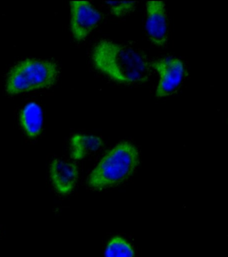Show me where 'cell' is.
<instances>
[{
  "label": "cell",
  "instance_id": "obj_1",
  "mask_svg": "<svg viewBox=\"0 0 228 257\" xmlns=\"http://www.w3.org/2000/svg\"><path fill=\"white\" fill-rule=\"evenodd\" d=\"M91 58L96 70L121 84L145 83L151 72L150 63L140 51L109 40L99 41Z\"/></svg>",
  "mask_w": 228,
  "mask_h": 257
},
{
  "label": "cell",
  "instance_id": "obj_2",
  "mask_svg": "<svg viewBox=\"0 0 228 257\" xmlns=\"http://www.w3.org/2000/svg\"><path fill=\"white\" fill-rule=\"evenodd\" d=\"M139 163L137 147L130 142H120L101 159L89 174L87 185L96 190L117 186L134 174Z\"/></svg>",
  "mask_w": 228,
  "mask_h": 257
},
{
  "label": "cell",
  "instance_id": "obj_3",
  "mask_svg": "<svg viewBox=\"0 0 228 257\" xmlns=\"http://www.w3.org/2000/svg\"><path fill=\"white\" fill-rule=\"evenodd\" d=\"M60 69L52 60L26 59L8 73L6 89L10 95L49 88L58 81Z\"/></svg>",
  "mask_w": 228,
  "mask_h": 257
},
{
  "label": "cell",
  "instance_id": "obj_4",
  "mask_svg": "<svg viewBox=\"0 0 228 257\" xmlns=\"http://www.w3.org/2000/svg\"><path fill=\"white\" fill-rule=\"evenodd\" d=\"M159 75L155 95L158 98L170 96L182 85L185 77V65L180 59L165 58L150 63Z\"/></svg>",
  "mask_w": 228,
  "mask_h": 257
},
{
  "label": "cell",
  "instance_id": "obj_5",
  "mask_svg": "<svg viewBox=\"0 0 228 257\" xmlns=\"http://www.w3.org/2000/svg\"><path fill=\"white\" fill-rule=\"evenodd\" d=\"M70 5L71 32L75 40L81 42L100 23L102 15L89 1H73Z\"/></svg>",
  "mask_w": 228,
  "mask_h": 257
},
{
  "label": "cell",
  "instance_id": "obj_6",
  "mask_svg": "<svg viewBox=\"0 0 228 257\" xmlns=\"http://www.w3.org/2000/svg\"><path fill=\"white\" fill-rule=\"evenodd\" d=\"M146 29L152 44L158 47L166 44L168 38V21L166 5L162 1L146 3Z\"/></svg>",
  "mask_w": 228,
  "mask_h": 257
},
{
  "label": "cell",
  "instance_id": "obj_7",
  "mask_svg": "<svg viewBox=\"0 0 228 257\" xmlns=\"http://www.w3.org/2000/svg\"><path fill=\"white\" fill-rule=\"evenodd\" d=\"M79 169L76 163L55 159L50 167L51 181L57 192L66 195L72 192L79 179Z\"/></svg>",
  "mask_w": 228,
  "mask_h": 257
},
{
  "label": "cell",
  "instance_id": "obj_8",
  "mask_svg": "<svg viewBox=\"0 0 228 257\" xmlns=\"http://www.w3.org/2000/svg\"><path fill=\"white\" fill-rule=\"evenodd\" d=\"M70 146L71 158L79 161L100 150L103 142L98 136L77 134L71 138Z\"/></svg>",
  "mask_w": 228,
  "mask_h": 257
},
{
  "label": "cell",
  "instance_id": "obj_9",
  "mask_svg": "<svg viewBox=\"0 0 228 257\" xmlns=\"http://www.w3.org/2000/svg\"><path fill=\"white\" fill-rule=\"evenodd\" d=\"M20 122L24 132L30 138L40 136L44 125V116L40 106L36 102H30L20 113Z\"/></svg>",
  "mask_w": 228,
  "mask_h": 257
},
{
  "label": "cell",
  "instance_id": "obj_10",
  "mask_svg": "<svg viewBox=\"0 0 228 257\" xmlns=\"http://www.w3.org/2000/svg\"><path fill=\"white\" fill-rule=\"evenodd\" d=\"M135 251L132 244L122 236H115L105 246V257H134Z\"/></svg>",
  "mask_w": 228,
  "mask_h": 257
},
{
  "label": "cell",
  "instance_id": "obj_11",
  "mask_svg": "<svg viewBox=\"0 0 228 257\" xmlns=\"http://www.w3.org/2000/svg\"><path fill=\"white\" fill-rule=\"evenodd\" d=\"M110 13L116 18H123L133 12L137 2L130 1H104Z\"/></svg>",
  "mask_w": 228,
  "mask_h": 257
}]
</instances>
